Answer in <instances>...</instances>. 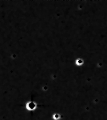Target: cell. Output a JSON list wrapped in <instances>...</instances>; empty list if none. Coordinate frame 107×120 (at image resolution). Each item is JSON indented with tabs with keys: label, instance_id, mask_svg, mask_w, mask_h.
Returning <instances> with one entry per match:
<instances>
[{
	"label": "cell",
	"instance_id": "cell-2",
	"mask_svg": "<svg viewBox=\"0 0 107 120\" xmlns=\"http://www.w3.org/2000/svg\"><path fill=\"white\" fill-rule=\"evenodd\" d=\"M85 64V60L82 58H77L74 60V65L76 67H82Z\"/></svg>",
	"mask_w": 107,
	"mask_h": 120
},
{
	"label": "cell",
	"instance_id": "cell-1",
	"mask_svg": "<svg viewBox=\"0 0 107 120\" xmlns=\"http://www.w3.org/2000/svg\"><path fill=\"white\" fill-rule=\"evenodd\" d=\"M26 108L27 111H33L36 110L37 108V103L34 101H28L26 103Z\"/></svg>",
	"mask_w": 107,
	"mask_h": 120
},
{
	"label": "cell",
	"instance_id": "cell-3",
	"mask_svg": "<svg viewBox=\"0 0 107 120\" xmlns=\"http://www.w3.org/2000/svg\"><path fill=\"white\" fill-rule=\"evenodd\" d=\"M52 118H53L54 120H60L62 118V116L58 113H54V114H53V115H52Z\"/></svg>",
	"mask_w": 107,
	"mask_h": 120
}]
</instances>
